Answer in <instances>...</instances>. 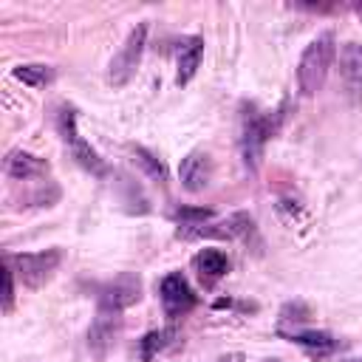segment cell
Wrapping results in <instances>:
<instances>
[{"label": "cell", "instance_id": "cell-1", "mask_svg": "<svg viewBox=\"0 0 362 362\" xmlns=\"http://www.w3.org/2000/svg\"><path fill=\"white\" fill-rule=\"evenodd\" d=\"M334 59H337V34L334 31H320L303 48L300 62H297V88H300V96L311 99V96H317L322 90Z\"/></svg>", "mask_w": 362, "mask_h": 362}, {"label": "cell", "instance_id": "cell-2", "mask_svg": "<svg viewBox=\"0 0 362 362\" xmlns=\"http://www.w3.org/2000/svg\"><path fill=\"white\" fill-rule=\"evenodd\" d=\"M144 45H147V23H139L127 40L122 42V48L116 51V57L110 59V68H107V82L113 88H122L130 82V76L136 74L139 62H141V54H144Z\"/></svg>", "mask_w": 362, "mask_h": 362}, {"label": "cell", "instance_id": "cell-3", "mask_svg": "<svg viewBox=\"0 0 362 362\" xmlns=\"http://www.w3.org/2000/svg\"><path fill=\"white\" fill-rule=\"evenodd\" d=\"M57 127H59V136H62V141L68 144L71 156H74L85 170L102 175V173H105V161H102V156L90 147V141L82 139V133H79V127H76V110H74L71 105H62V107H59Z\"/></svg>", "mask_w": 362, "mask_h": 362}, {"label": "cell", "instance_id": "cell-4", "mask_svg": "<svg viewBox=\"0 0 362 362\" xmlns=\"http://www.w3.org/2000/svg\"><path fill=\"white\" fill-rule=\"evenodd\" d=\"M62 260V252L59 249H42V252H20V255H11L8 263L14 269V274L23 280V286L28 288H40L59 266Z\"/></svg>", "mask_w": 362, "mask_h": 362}, {"label": "cell", "instance_id": "cell-5", "mask_svg": "<svg viewBox=\"0 0 362 362\" xmlns=\"http://www.w3.org/2000/svg\"><path fill=\"white\" fill-rule=\"evenodd\" d=\"M339 82H342V93L348 96L351 105H362V42L351 40L345 42L339 51Z\"/></svg>", "mask_w": 362, "mask_h": 362}, {"label": "cell", "instance_id": "cell-6", "mask_svg": "<svg viewBox=\"0 0 362 362\" xmlns=\"http://www.w3.org/2000/svg\"><path fill=\"white\" fill-rule=\"evenodd\" d=\"M122 334V311H110V308H99L90 328H88V348L93 356H107V351L116 345Z\"/></svg>", "mask_w": 362, "mask_h": 362}, {"label": "cell", "instance_id": "cell-7", "mask_svg": "<svg viewBox=\"0 0 362 362\" xmlns=\"http://www.w3.org/2000/svg\"><path fill=\"white\" fill-rule=\"evenodd\" d=\"M252 232V218L246 212H235L223 221H215V223H201V226H181L178 229V238L184 240H192V238H221V240H232V238H240Z\"/></svg>", "mask_w": 362, "mask_h": 362}, {"label": "cell", "instance_id": "cell-8", "mask_svg": "<svg viewBox=\"0 0 362 362\" xmlns=\"http://www.w3.org/2000/svg\"><path fill=\"white\" fill-rule=\"evenodd\" d=\"M139 297H141V280H139L136 274L124 272V274L113 277V280L102 288V294H99V308L124 311V308L136 305V303H139Z\"/></svg>", "mask_w": 362, "mask_h": 362}, {"label": "cell", "instance_id": "cell-9", "mask_svg": "<svg viewBox=\"0 0 362 362\" xmlns=\"http://www.w3.org/2000/svg\"><path fill=\"white\" fill-rule=\"evenodd\" d=\"M158 291H161L164 311H167L170 317H181V314H187V311L195 305V294H192V288H189V283H187V277H184L181 272H170V274L161 280Z\"/></svg>", "mask_w": 362, "mask_h": 362}, {"label": "cell", "instance_id": "cell-10", "mask_svg": "<svg viewBox=\"0 0 362 362\" xmlns=\"http://www.w3.org/2000/svg\"><path fill=\"white\" fill-rule=\"evenodd\" d=\"M178 178H181V187H184L187 192H201V189L212 181V158H209V153H204V150H189V153L181 158Z\"/></svg>", "mask_w": 362, "mask_h": 362}, {"label": "cell", "instance_id": "cell-11", "mask_svg": "<svg viewBox=\"0 0 362 362\" xmlns=\"http://www.w3.org/2000/svg\"><path fill=\"white\" fill-rule=\"evenodd\" d=\"M272 133H274V122H272L269 113H255V116L246 119V124H243V156H246V164H252V170L257 167L263 144L269 141Z\"/></svg>", "mask_w": 362, "mask_h": 362}, {"label": "cell", "instance_id": "cell-12", "mask_svg": "<svg viewBox=\"0 0 362 362\" xmlns=\"http://www.w3.org/2000/svg\"><path fill=\"white\" fill-rule=\"evenodd\" d=\"M6 175L17 178V181H28V178H42L48 173V161L28 153V150H11L6 156Z\"/></svg>", "mask_w": 362, "mask_h": 362}, {"label": "cell", "instance_id": "cell-13", "mask_svg": "<svg viewBox=\"0 0 362 362\" xmlns=\"http://www.w3.org/2000/svg\"><path fill=\"white\" fill-rule=\"evenodd\" d=\"M201 57H204V40L201 37H187V40L178 42V54H175V65H178L175 85H187L195 76V71L201 65Z\"/></svg>", "mask_w": 362, "mask_h": 362}, {"label": "cell", "instance_id": "cell-14", "mask_svg": "<svg viewBox=\"0 0 362 362\" xmlns=\"http://www.w3.org/2000/svg\"><path fill=\"white\" fill-rule=\"evenodd\" d=\"M192 266H195L198 277H201L206 286H212L218 277L226 274L229 260H226V255H223L221 249H201V252L192 257Z\"/></svg>", "mask_w": 362, "mask_h": 362}, {"label": "cell", "instance_id": "cell-15", "mask_svg": "<svg viewBox=\"0 0 362 362\" xmlns=\"http://www.w3.org/2000/svg\"><path fill=\"white\" fill-rule=\"evenodd\" d=\"M11 76L20 79L28 88H42V85H48L54 79V68L45 65V62H23V65H17L11 71Z\"/></svg>", "mask_w": 362, "mask_h": 362}, {"label": "cell", "instance_id": "cell-16", "mask_svg": "<svg viewBox=\"0 0 362 362\" xmlns=\"http://www.w3.org/2000/svg\"><path fill=\"white\" fill-rule=\"evenodd\" d=\"M130 153H133V161H136L153 181H167V167H164V161H161L156 153H150V150L141 147V144H136Z\"/></svg>", "mask_w": 362, "mask_h": 362}, {"label": "cell", "instance_id": "cell-17", "mask_svg": "<svg viewBox=\"0 0 362 362\" xmlns=\"http://www.w3.org/2000/svg\"><path fill=\"white\" fill-rule=\"evenodd\" d=\"M170 339H173V331H170V328L147 331V334L141 337V342H139V354H141V359H144V362H150L153 356H158V354L170 345Z\"/></svg>", "mask_w": 362, "mask_h": 362}, {"label": "cell", "instance_id": "cell-18", "mask_svg": "<svg viewBox=\"0 0 362 362\" xmlns=\"http://www.w3.org/2000/svg\"><path fill=\"white\" fill-rule=\"evenodd\" d=\"M291 342H297L303 348H311V351H331L334 348V337L325 334V331H294Z\"/></svg>", "mask_w": 362, "mask_h": 362}, {"label": "cell", "instance_id": "cell-19", "mask_svg": "<svg viewBox=\"0 0 362 362\" xmlns=\"http://www.w3.org/2000/svg\"><path fill=\"white\" fill-rule=\"evenodd\" d=\"M173 218L181 226H201V223H209L212 221V209H206V206H178L173 212Z\"/></svg>", "mask_w": 362, "mask_h": 362}, {"label": "cell", "instance_id": "cell-20", "mask_svg": "<svg viewBox=\"0 0 362 362\" xmlns=\"http://www.w3.org/2000/svg\"><path fill=\"white\" fill-rule=\"evenodd\" d=\"M3 283H6V288H3V311H11V305H14V269H11L8 260H6V269H3Z\"/></svg>", "mask_w": 362, "mask_h": 362}, {"label": "cell", "instance_id": "cell-21", "mask_svg": "<svg viewBox=\"0 0 362 362\" xmlns=\"http://www.w3.org/2000/svg\"><path fill=\"white\" fill-rule=\"evenodd\" d=\"M218 362H243V356L240 354H229V356H221Z\"/></svg>", "mask_w": 362, "mask_h": 362}, {"label": "cell", "instance_id": "cell-22", "mask_svg": "<svg viewBox=\"0 0 362 362\" xmlns=\"http://www.w3.org/2000/svg\"><path fill=\"white\" fill-rule=\"evenodd\" d=\"M269 362H277V359H269Z\"/></svg>", "mask_w": 362, "mask_h": 362}, {"label": "cell", "instance_id": "cell-23", "mask_svg": "<svg viewBox=\"0 0 362 362\" xmlns=\"http://www.w3.org/2000/svg\"><path fill=\"white\" fill-rule=\"evenodd\" d=\"M356 362H362V359H356Z\"/></svg>", "mask_w": 362, "mask_h": 362}]
</instances>
